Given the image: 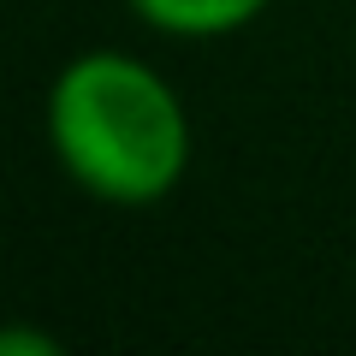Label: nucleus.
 <instances>
[{
	"instance_id": "nucleus-1",
	"label": "nucleus",
	"mask_w": 356,
	"mask_h": 356,
	"mask_svg": "<svg viewBox=\"0 0 356 356\" xmlns=\"http://www.w3.org/2000/svg\"><path fill=\"white\" fill-rule=\"evenodd\" d=\"M48 137L60 166L102 202L149 208L191 166V119L161 72L119 48L77 54L48 89Z\"/></svg>"
},
{
	"instance_id": "nucleus-2",
	"label": "nucleus",
	"mask_w": 356,
	"mask_h": 356,
	"mask_svg": "<svg viewBox=\"0 0 356 356\" xmlns=\"http://www.w3.org/2000/svg\"><path fill=\"white\" fill-rule=\"evenodd\" d=\"M273 0H131V13L143 24L166 30V36H232L250 18H261Z\"/></svg>"
}]
</instances>
